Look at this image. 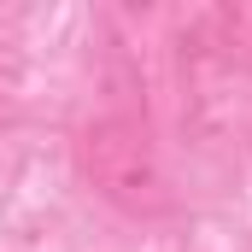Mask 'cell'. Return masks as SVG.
Here are the masks:
<instances>
[{
    "label": "cell",
    "instance_id": "cell-2",
    "mask_svg": "<svg viewBox=\"0 0 252 252\" xmlns=\"http://www.w3.org/2000/svg\"><path fill=\"white\" fill-rule=\"evenodd\" d=\"M217 47H252V6H235V12H223L217 18Z\"/></svg>",
    "mask_w": 252,
    "mask_h": 252
},
{
    "label": "cell",
    "instance_id": "cell-1",
    "mask_svg": "<svg viewBox=\"0 0 252 252\" xmlns=\"http://www.w3.org/2000/svg\"><path fill=\"white\" fill-rule=\"evenodd\" d=\"M76 164L82 182L118 205L124 217H170L176 211V182L164 164V147L141 112H100L76 135Z\"/></svg>",
    "mask_w": 252,
    "mask_h": 252
}]
</instances>
